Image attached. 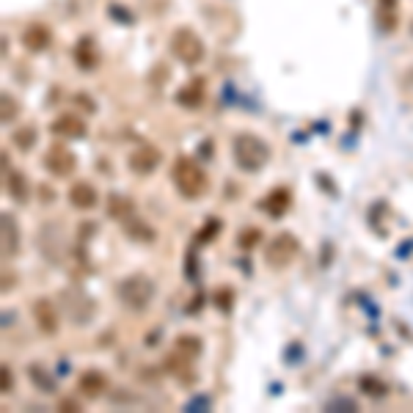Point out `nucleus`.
<instances>
[{
  "mask_svg": "<svg viewBox=\"0 0 413 413\" xmlns=\"http://www.w3.org/2000/svg\"><path fill=\"white\" fill-rule=\"evenodd\" d=\"M359 386H361L363 394H369V397H386L388 394V386L380 380V378H375V375H361V380H359Z\"/></svg>",
  "mask_w": 413,
  "mask_h": 413,
  "instance_id": "b1692460",
  "label": "nucleus"
},
{
  "mask_svg": "<svg viewBox=\"0 0 413 413\" xmlns=\"http://www.w3.org/2000/svg\"><path fill=\"white\" fill-rule=\"evenodd\" d=\"M289 204H292V193H289L286 187H276V190H270V196L262 202L264 212L273 215V218H281L286 209H289Z\"/></svg>",
  "mask_w": 413,
  "mask_h": 413,
  "instance_id": "f3484780",
  "label": "nucleus"
},
{
  "mask_svg": "<svg viewBox=\"0 0 413 413\" xmlns=\"http://www.w3.org/2000/svg\"><path fill=\"white\" fill-rule=\"evenodd\" d=\"M0 248H3V257H14L20 251V226L11 212L0 215Z\"/></svg>",
  "mask_w": 413,
  "mask_h": 413,
  "instance_id": "9d476101",
  "label": "nucleus"
},
{
  "mask_svg": "<svg viewBox=\"0 0 413 413\" xmlns=\"http://www.w3.org/2000/svg\"><path fill=\"white\" fill-rule=\"evenodd\" d=\"M69 204L78 209H94L97 206V190L91 182H75L69 187Z\"/></svg>",
  "mask_w": 413,
  "mask_h": 413,
  "instance_id": "2eb2a0df",
  "label": "nucleus"
},
{
  "mask_svg": "<svg viewBox=\"0 0 413 413\" xmlns=\"http://www.w3.org/2000/svg\"><path fill=\"white\" fill-rule=\"evenodd\" d=\"M232 157L240 171L257 174V171H262L267 165V160H270V146L262 138L251 135V132H240V135H234L232 141Z\"/></svg>",
  "mask_w": 413,
  "mask_h": 413,
  "instance_id": "f03ea898",
  "label": "nucleus"
},
{
  "mask_svg": "<svg viewBox=\"0 0 413 413\" xmlns=\"http://www.w3.org/2000/svg\"><path fill=\"white\" fill-rule=\"evenodd\" d=\"M17 113H20V105H17V100H14L11 94H3V113H0L3 124H11V122L17 119Z\"/></svg>",
  "mask_w": 413,
  "mask_h": 413,
  "instance_id": "393cba45",
  "label": "nucleus"
},
{
  "mask_svg": "<svg viewBox=\"0 0 413 413\" xmlns=\"http://www.w3.org/2000/svg\"><path fill=\"white\" fill-rule=\"evenodd\" d=\"M107 388V380L100 369H86L78 378V391L86 397V400H100Z\"/></svg>",
  "mask_w": 413,
  "mask_h": 413,
  "instance_id": "f8f14e48",
  "label": "nucleus"
},
{
  "mask_svg": "<svg viewBox=\"0 0 413 413\" xmlns=\"http://www.w3.org/2000/svg\"><path fill=\"white\" fill-rule=\"evenodd\" d=\"M160 163H163V155H160V149L152 146V144L138 146L127 160L129 171L138 174V177H149V174H155L157 168H160Z\"/></svg>",
  "mask_w": 413,
  "mask_h": 413,
  "instance_id": "6e6552de",
  "label": "nucleus"
},
{
  "mask_svg": "<svg viewBox=\"0 0 413 413\" xmlns=\"http://www.w3.org/2000/svg\"><path fill=\"white\" fill-rule=\"evenodd\" d=\"M107 215H110L113 221H119V223H124V221H129V218H135V204H132V199L113 193V196L107 199Z\"/></svg>",
  "mask_w": 413,
  "mask_h": 413,
  "instance_id": "a211bd4d",
  "label": "nucleus"
},
{
  "mask_svg": "<svg viewBox=\"0 0 413 413\" xmlns=\"http://www.w3.org/2000/svg\"><path fill=\"white\" fill-rule=\"evenodd\" d=\"M28 378L36 383L39 391H45V394H52V391H55V380H52V375L42 366V363H30V366H28Z\"/></svg>",
  "mask_w": 413,
  "mask_h": 413,
  "instance_id": "aec40b11",
  "label": "nucleus"
},
{
  "mask_svg": "<svg viewBox=\"0 0 413 413\" xmlns=\"http://www.w3.org/2000/svg\"><path fill=\"white\" fill-rule=\"evenodd\" d=\"M411 33H413V23H411Z\"/></svg>",
  "mask_w": 413,
  "mask_h": 413,
  "instance_id": "c85d7f7f",
  "label": "nucleus"
},
{
  "mask_svg": "<svg viewBox=\"0 0 413 413\" xmlns=\"http://www.w3.org/2000/svg\"><path fill=\"white\" fill-rule=\"evenodd\" d=\"M298 254H301V243L295 240V234L281 232L267 243V248H264V262H267V267H273V270H284V267H289V264L295 262Z\"/></svg>",
  "mask_w": 413,
  "mask_h": 413,
  "instance_id": "423d86ee",
  "label": "nucleus"
},
{
  "mask_svg": "<svg viewBox=\"0 0 413 413\" xmlns=\"http://www.w3.org/2000/svg\"><path fill=\"white\" fill-rule=\"evenodd\" d=\"M50 129H52V135L66 138V141H78V138L86 135V124H83V119H80V116H72V113L58 116V119L50 124Z\"/></svg>",
  "mask_w": 413,
  "mask_h": 413,
  "instance_id": "9b49d317",
  "label": "nucleus"
},
{
  "mask_svg": "<svg viewBox=\"0 0 413 413\" xmlns=\"http://www.w3.org/2000/svg\"><path fill=\"white\" fill-rule=\"evenodd\" d=\"M61 309L64 314L75 322V325H88L91 320H94V301L80 289V286H66L64 292H61Z\"/></svg>",
  "mask_w": 413,
  "mask_h": 413,
  "instance_id": "39448f33",
  "label": "nucleus"
},
{
  "mask_svg": "<svg viewBox=\"0 0 413 413\" xmlns=\"http://www.w3.org/2000/svg\"><path fill=\"white\" fill-rule=\"evenodd\" d=\"M259 240H262V232H259V229H243L240 237H237V245L248 251V248H254V245H257Z\"/></svg>",
  "mask_w": 413,
  "mask_h": 413,
  "instance_id": "a878e982",
  "label": "nucleus"
},
{
  "mask_svg": "<svg viewBox=\"0 0 413 413\" xmlns=\"http://www.w3.org/2000/svg\"><path fill=\"white\" fill-rule=\"evenodd\" d=\"M11 141H14V146H20L23 152H28L33 144H36V127L33 124H23V127H17L11 132Z\"/></svg>",
  "mask_w": 413,
  "mask_h": 413,
  "instance_id": "5701e85b",
  "label": "nucleus"
},
{
  "mask_svg": "<svg viewBox=\"0 0 413 413\" xmlns=\"http://www.w3.org/2000/svg\"><path fill=\"white\" fill-rule=\"evenodd\" d=\"M3 180H6V193H8L17 204H28V202H30V185H28L25 174H20V171H6Z\"/></svg>",
  "mask_w": 413,
  "mask_h": 413,
  "instance_id": "4468645a",
  "label": "nucleus"
},
{
  "mask_svg": "<svg viewBox=\"0 0 413 413\" xmlns=\"http://www.w3.org/2000/svg\"><path fill=\"white\" fill-rule=\"evenodd\" d=\"M177 353H180L185 361H190V359H196L199 353H202V339L199 336H190V334H182L177 339Z\"/></svg>",
  "mask_w": 413,
  "mask_h": 413,
  "instance_id": "412c9836",
  "label": "nucleus"
},
{
  "mask_svg": "<svg viewBox=\"0 0 413 413\" xmlns=\"http://www.w3.org/2000/svg\"><path fill=\"white\" fill-rule=\"evenodd\" d=\"M116 298L119 303L129 311H146L152 298H155V281L144 273H132L116 284Z\"/></svg>",
  "mask_w": 413,
  "mask_h": 413,
  "instance_id": "7ed1b4c3",
  "label": "nucleus"
},
{
  "mask_svg": "<svg viewBox=\"0 0 413 413\" xmlns=\"http://www.w3.org/2000/svg\"><path fill=\"white\" fill-rule=\"evenodd\" d=\"M61 411H80V405L75 400H61Z\"/></svg>",
  "mask_w": 413,
  "mask_h": 413,
  "instance_id": "cd10ccee",
  "label": "nucleus"
},
{
  "mask_svg": "<svg viewBox=\"0 0 413 413\" xmlns=\"http://www.w3.org/2000/svg\"><path fill=\"white\" fill-rule=\"evenodd\" d=\"M177 103L182 107H190V110L204 103V78H193L187 86H182L177 91Z\"/></svg>",
  "mask_w": 413,
  "mask_h": 413,
  "instance_id": "dca6fc26",
  "label": "nucleus"
},
{
  "mask_svg": "<svg viewBox=\"0 0 413 413\" xmlns=\"http://www.w3.org/2000/svg\"><path fill=\"white\" fill-rule=\"evenodd\" d=\"M52 42V33L47 25H42V23H33V25L25 28V33H23V45H25L30 52H42L47 50Z\"/></svg>",
  "mask_w": 413,
  "mask_h": 413,
  "instance_id": "ddd939ff",
  "label": "nucleus"
},
{
  "mask_svg": "<svg viewBox=\"0 0 413 413\" xmlns=\"http://www.w3.org/2000/svg\"><path fill=\"white\" fill-rule=\"evenodd\" d=\"M0 378H3V394L14 391V375H11V366H8V363L0 366Z\"/></svg>",
  "mask_w": 413,
  "mask_h": 413,
  "instance_id": "bb28decb",
  "label": "nucleus"
},
{
  "mask_svg": "<svg viewBox=\"0 0 413 413\" xmlns=\"http://www.w3.org/2000/svg\"><path fill=\"white\" fill-rule=\"evenodd\" d=\"M171 180H174V187L180 190L182 199H202L209 187V180H206V171L202 168V163H196L193 157L182 155L174 160V168H171Z\"/></svg>",
  "mask_w": 413,
  "mask_h": 413,
  "instance_id": "f257e3e1",
  "label": "nucleus"
},
{
  "mask_svg": "<svg viewBox=\"0 0 413 413\" xmlns=\"http://www.w3.org/2000/svg\"><path fill=\"white\" fill-rule=\"evenodd\" d=\"M171 52L174 58H180L185 66H196L204 61V42L196 30L190 28H177L174 36H171Z\"/></svg>",
  "mask_w": 413,
  "mask_h": 413,
  "instance_id": "20e7f679",
  "label": "nucleus"
},
{
  "mask_svg": "<svg viewBox=\"0 0 413 413\" xmlns=\"http://www.w3.org/2000/svg\"><path fill=\"white\" fill-rule=\"evenodd\" d=\"M45 168H47V174L52 177H58V180H66V177H72V171L78 168V157L72 149H66V146H61V144H52L50 149L45 152Z\"/></svg>",
  "mask_w": 413,
  "mask_h": 413,
  "instance_id": "0eeeda50",
  "label": "nucleus"
},
{
  "mask_svg": "<svg viewBox=\"0 0 413 413\" xmlns=\"http://www.w3.org/2000/svg\"><path fill=\"white\" fill-rule=\"evenodd\" d=\"M124 232H127V237L129 240H135V243H152V240H155V229H152L149 223H144L138 215L129 218V221H124Z\"/></svg>",
  "mask_w": 413,
  "mask_h": 413,
  "instance_id": "6ab92c4d",
  "label": "nucleus"
},
{
  "mask_svg": "<svg viewBox=\"0 0 413 413\" xmlns=\"http://www.w3.org/2000/svg\"><path fill=\"white\" fill-rule=\"evenodd\" d=\"M30 314H33V322H36V328L42 331V334H58V309H55V303H52L50 298H39L33 306H30Z\"/></svg>",
  "mask_w": 413,
  "mask_h": 413,
  "instance_id": "1a4fd4ad",
  "label": "nucleus"
},
{
  "mask_svg": "<svg viewBox=\"0 0 413 413\" xmlns=\"http://www.w3.org/2000/svg\"><path fill=\"white\" fill-rule=\"evenodd\" d=\"M75 61L83 69H94L97 66V52H94V42L91 39H83L78 47H75Z\"/></svg>",
  "mask_w": 413,
  "mask_h": 413,
  "instance_id": "4be33fe9",
  "label": "nucleus"
}]
</instances>
